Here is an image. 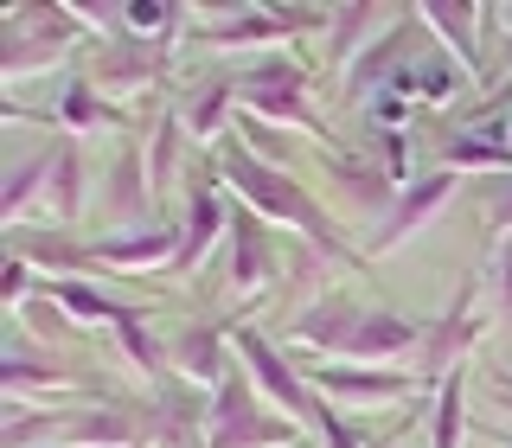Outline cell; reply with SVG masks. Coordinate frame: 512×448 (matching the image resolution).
<instances>
[{"mask_svg":"<svg viewBox=\"0 0 512 448\" xmlns=\"http://www.w3.org/2000/svg\"><path fill=\"white\" fill-rule=\"evenodd\" d=\"M320 13H301V7H276V13H231V20H205L192 26V39L212 45V52H244V45H282L295 32H314Z\"/></svg>","mask_w":512,"mask_h":448,"instance_id":"cell-11","label":"cell"},{"mask_svg":"<svg viewBox=\"0 0 512 448\" xmlns=\"http://www.w3.org/2000/svg\"><path fill=\"white\" fill-rule=\"evenodd\" d=\"M205 448H301V423L282 410L256 404V384L244 365H231L224 384L212 391V416H205Z\"/></svg>","mask_w":512,"mask_h":448,"instance_id":"cell-3","label":"cell"},{"mask_svg":"<svg viewBox=\"0 0 512 448\" xmlns=\"http://www.w3.org/2000/svg\"><path fill=\"white\" fill-rule=\"evenodd\" d=\"M167 45L173 39H109L103 52L90 58V84L116 103V96H135V90H154L167 77Z\"/></svg>","mask_w":512,"mask_h":448,"instance_id":"cell-8","label":"cell"},{"mask_svg":"<svg viewBox=\"0 0 512 448\" xmlns=\"http://www.w3.org/2000/svg\"><path fill=\"white\" fill-rule=\"evenodd\" d=\"M45 160H52V173H45V218L71 224L84 212V148H77V135H58L45 148Z\"/></svg>","mask_w":512,"mask_h":448,"instance_id":"cell-16","label":"cell"},{"mask_svg":"<svg viewBox=\"0 0 512 448\" xmlns=\"http://www.w3.org/2000/svg\"><path fill=\"white\" fill-rule=\"evenodd\" d=\"M314 429H320V442H327V448H365V442H359V436H352V429H346V416L333 410V404H320Z\"/></svg>","mask_w":512,"mask_h":448,"instance_id":"cell-32","label":"cell"},{"mask_svg":"<svg viewBox=\"0 0 512 448\" xmlns=\"http://www.w3.org/2000/svg\"><path fill=\"white\" fill-rule=\"evenodd\" d=\"M52 122L64 128V135H96V128H116V122H122V109L109 103V96L96 90L90 77H77V84L58 96V116H52Z\"/></svg>","mask_w":512,"mask_h":448,"instance_id":"cell-18","label":"cell"},{"mask_svg":"<svg viewBox=\"0 0 512 448\" xmlns=\"http://www.w3.org/2000/svg\"><path fill=\"white\" fill-rule=\"evenodd\" d=\"M493 384H506V391H512V378H506V372H500V378H493Z\"/></svg>","mask_w":512,"mask_h":448,"instance_id":"cell-36","label":"cell"},{"mask_svg":"<svg viewBox=\"0 0 512 448\" xmlns=\"http://www.w3.org/2000/svg\"><path fill=\"white\" fill-rule=\"evenodd\" d=\"M429 429H436V448H461L468 436V378H448L436 384V416H429Z\"/></svg>","mask_w":512,"mask_h":448,"instance_id":"cell-25","label":"cell"},{"mask_svg":"<svg viewBox=\"0 0 512 448\" xmlns=\"http://www.w3.org/2000/svg\"><path fill=\"white\" fill-rule=\"evenodd\" d=\"M276 276H282V263H276V250H269V231L256 224V212H237L231 218V295L250 301Z\"/></svg>","mask_w":512,"mask_h":448,"instance_id":"cell-14","label":"cell"},{"mask_svg":"<svg viewBox=\"0 0 512 448\" xmlns=\"http://www.w3.org/2000/svg\"><path fill=\"white\" fill-rule=\"evenodd\" d=\"M487 282H461V295L448 301V314L423 320V346H416V384H448L461 372V359L474 352V340L493 327L487 314Z\"/></svg>","mask_w":512,"mask_h":448,"instance_id":"cell-5","label":"cell"},{"mask_svg":"<svg viewBox=\"0 0 512 448\" xmlns=\"http://www.w3.org/2000/svg\"><path fill=\"white\" fill-rule=\"evenodd\" d=\"M26 288H32V263H26V256H13V263H7V282H0V301H7V314L26 308Z\"/></svg>","mask_w":512,"mask_h":448,"instance_id":"cell-31","label":"cell"},{"mask_svg":"<svg viewBox=\"0 0 512 448\" xmlns=\"http://www.w3.org/2000/svg\"><path fill=\"white\" fill-rule=\"evenodd\" d=\"M231 346H237V359H244V372H250L256 391H263V397H269V404H276L282 416H295L301 429H314V416H320V404H327V397H320L314 384L301 378L295 365H288V359H282V352L269 346L256 327H244V320L231 327Z\"/></svg>","mask_w":512,"mask_h":448,"instance_id":"cell-7","label":"cell"},{"mask_svg":"<svg viewBox=\"0 0 512 448\" xmlns=\"http://www.w3.org/2000/svg\"><path fill=\"white\" fill-rule=\"evenodd\" d=\"M224 192L212 186V180H192V192H186V231H180V250H173V276H192V269L205 263V250H212V237L224 231Z\"/></svg>","mask_w":512,"mask_h":448,"instance_id":"cell-15","label":"cell"},{"mask_svg":"<svg viewBox=\"0 0 512 448\" xmlns=\"http://www.w3.org/2000/svg\"><path fill=\"white\" fill-rule=\"evenodd\" d=\"M26 352H32L26 327H13V333H7V359H0V384H7V404H26V397H71V391H90V378L64 372V365H32Z\"/></svg>","mask_w":512,"mask_h":448,"instance_id":"cell-13","label":"cell"},{"mask_svg":"<svg viewBox=\"0 0 512 448\" xmlns=\"http://www.w3.org/2000/svg\"><path fill=\"white\" fill-rule=\"evenodd\" d=\"M288 340L320 352V359H352V365H391L423 346V320L391 314V308H359V301H314L288 320Z\"/></svg>","mask_w":512,"mask_h":448,"instance_id":"cell-1","label":"cell"},{"mask_svg":"<svg viewBox=\"0 0 512 448\" xmlns=\"http://www.w3.org/2000/svg\"><path fill=\"white\" fill-rule=\"evenodd\" d=\"M506 32H512V13H506Z\"/></svg>","mask_w":512,"mask_h":448,"instance_id":"cell-38","label":"cell"},{"mask_svg":"<svg viewBox=\"0 0 512 448\" xmlns=\"http://www.w3.org/2000/svg\"><path fill=\"white\" fill-rule=\"evenodd\" d=\"M423 26L442 32L448 52L461 58V71L474 77V84H487V58H480V7H455V0H429L423 7Z\"/></svg>","mask_w":512,"mask_h":448,"instance_id":"cell-17","label":"cell"},{"mask_svg":"<svg viewBox=\"0 0 512 448\" xmlns=\"http://www.w3.org/2000/svg\"><path fill=\"white\" fill-rule=\"evenodd\" d=\"M237 96L250 103L256 122H269V128H301V135H314V141H327V148H333L327 122L308 109V64H295V58H263V64H250V71L237 77Z\"/></svg>","mask_w":512,"mask_h":448,"instance_id":"cell-4","label":"cell"},{"mask_svg":"<svg viewBox=\"0 0 512 448\" xmlns=\"http://www.w3.org/2000/svg\"><path fill=\"white\" fill-rule=\"evenodd\" d=\"M301 378H308L320 397L365 404V410L404 404V397L416 391V372H384V365H301Z\"/></svg>","mask_w":512,"mask_h":448,"instance_id":"cell-10","label":"cell"},{"mask_svg":"<svg viewBox=\"0 0 512 448\" xmlns=\"http://www.w3.org/2000/svg\"><path fill=\"white\" fill-rule=\"evenodd\" d=\"M487 218H493V237H512V173L487 192Z\"/></svg>","mask_w":512,"mask_h":448,"instance_id":"cell-33","label":"cell"},{"mask_svg":"<svg viewBox=\"0 0 512 448\" xmlns=\"http://www.w3.org/2000/svg\"><path fill=\"white\" fill-rule=\"evenodd\" d=\"M90 250H96V269H141V263H160V256L173 263L180 237L160 224V231H141V237H103V244H90Z\"/></svg>","mask_w":512,"mask_h":448,"instance_id":"cell-19","label":"cell"},{"mask_svg":"<svg viewBox=\"0 0 512 448\" xmlns=\"http://www.w3.org/2000/svg\"><path fill=\"white\" fill-rule=\"evenodd\" d=\"M378 448H404V442H378Z\"/></svg>","mask_w":512,"mask_h":448,"instance_id":"cell-37","label":"cell"},{"mask_svg":"<svg viewBox=\"0 0 512 448\" xmlns=\"http://www.w3.org/2000/svg\"><path fill=\"white\" fill-rule=\"evenodd\" d=\"M180 141H186V122H180V109H167V116H160V128H154V141H148V186H154V199H167V186H173Z\"/></svg>","mask_w":512,"mask_h":448,"instance_id":"cell-24","label":"cell"},{"mask_svg":"<svg viewBox=\"0 0 512 448\" xmlns=\"http://www.w3.org/2000/svg\"><path fill=\"white\" fill-rule=\"evenodd\" d=\"M493 391H500V397H506V404H512V391H506V384H493Z\"/></svg>","mask_w":512,"mask_h":448,"instance_id":"cell-35","label":"cell"},{"mask_svg":"<svg viewBox=\"0 0 512 448\" xmlns=\"http://www.w3.org/2000/svg\"><path fill=\"white\" fill-rule=\"evenodd\" d=\"M474 141H487V148H500V154H512V90H500L487 103V116H480V128H468Z\"/></svg>","mask_w":512,"mask_h":448,"instance_id":"cell-28","label":"cell"},{"mask_svg":"<svg viewBox=\"0 0 512 448\" xmlns=\"http://www.w3.org/2000/svg\"><path fill=\"white\" fill-rule=\"evenodd\" d=\"M333 180H340V192H346L352 205H365V212H391V205H397L391 180H378V173L352 167V154H333Z\"/></svg>","mask_w":512,"mask_h":448,"instance_id":"cell-26","label":"cell"},{"mask_svg":"<svg viewBox=\"0 0 512 448\" xmlns=\"http://www.w3.org/2000/svg\"><path fill=\"white\" fill-rule=\"evenodd\" d=\"M45 295L58 301L71 320H84V327H116L128 301H109L103 288H90V282H77V276H58V282H45Z\"/></svg>","mask_w":512,"mask_h":448,"instance_id":"cell-22","label":"cell"},{"mask_svg":"<svg viewBox=\"0 0 512 448\" xmlns=\"http://www.w3.org/2000/svg\"><path fill=\"white\" fill-rule=\"evenodd\" d=\"M26 327L32 333H45V340H64V333H71V327H64V308H58V301L52 295H39V301H26Z\"/></svg>","mask_w":512,"mask_h":448,"instance_id":"cell-30","label":"cell"},{"mask_svg":"<svg viewBox=\"0 0 512 448\" xmlns=\"http://www.w3.org/2000/svg\"><path fill=\"white\" fill-rule=\"evenodd\" d=\"M231 96H237V77H212V84L192 90V103L180 109L186 135H192V141H218L224 122H231Z\"/></svg>","mask_w":512,"mask_h":448,"instance_id":"cell-20","label":"cell"},{"mask_svg":"<svg viewBox=\"0 0 512 448\" xmlns=\"http://www.w3.org/2000/svg\"><path fill=\"white\" fill-rule=\"evenodd\" d=\"M135 448H148V442H135Z\"/></svg>","mask_w":512,"mask_h":448,"instance_id":"cell-39","label":"cell"},{"mask_svg":"<svg viewBox=\"0 0 512 448\" xmlns=\"http://www.w3.org/2000/svg\"><path fill=\"white\" fill-rule=\"evenodd\" d=\"M218 173H224V186H231V192H244V205H250V212L295 224V231L308 237V250L333 256V263H365V250H352L346 237L333 231L327 205H320V199H314V192L301 186V180H288L282 167L256 160V154L244 148V141H224V160H218Z\"/></svg>","mask_w":512,"mask_h":448,"instance_id":"cell-2","label":"cell"},{"mask_svg":"<svg viewBox=\"0 0 512 448\" xmlns=\"http://www.w3.org/2000/svg\"><path fill=\"white\" fill-rule=\"evenodd\" d=\"M45 173H52V160H45V154H32V160H20V167H13L7 192H0V218H7V231H13V224L26 218L32 192H45Z\"/></svg>","mask_w":512,"mask_h":448,"instance_id":"cell-27","label":"cell"},{"mask_svg":"<svg viewBox=\"0 0 512 448\" xmlns=\"http://www.w3.org/2000/svg\"><path fill=\"white\" fill-rule=\"evenodd\" d=\"M480 436H487V442H500V448H512V423H487Z\"/></svg>","mask_w":512,"mask_h":448,"instance_id":"cell-34","label":"cell"},{"mask_svg":"<svg viewBox=\"0 0 512 448\" xmlns=\"http://www.w3.org/2000/svg\"><path fill=\"white\" fill-rule=\"evenodd\" d=\"M231 327H237V320H192L180 340L167 346L173 378L192 384V391H218L224 372H231V359H224V346H231Z\"/></svg>","mask_w":512,"mask_h":448,"instance_id":"cell-12","label":"cell"},{"mask_svg":"<svg viewBox=\"0 0 512 448\" xmlns=\"http://www.w3.org/2000/svg\"><path fill=\"white\" fill-rule=\"evenodd\" d=\"M84 20L77 13H58V7H13L7 26H0V77L7 84H26L32 71H45V64H58L64 45L84 39Z\"/></svg>","mask_w":512,"mask_h":448,"instance_id":"cell-6","label":"cell"},{"mask_svg":"<svg viewBox=\"0 0 512 448\" xmlns=\"http://www.w3.org/2000/svg\"><path fill=\"white\" fill-rule=\"evenodd\" d=\"M487 276H493V314H512V237H493Z\"/></svg>","mask_w":512,"mask_h":448,"instance_id":"cell-29","label":"cell"},{"mask_svg":"<svg viewBox=\"0 0 512 448\" xmlns=\"http://www.w3.org/2000/svg\"><path fill=\"white\" fill-rule=\"evenodd\" d=\"M116 340H122V352H128V365H135L141 378L154 384H167V372H173V359H167V346L148 333V320H141V308H122V320H116Z\"/></svg>","mask_w":512,"mask_h":448,"instance_id":"cell-21","label":"cell"},{"mask_svg":"<svg viewBox=\"0 0 512 448\" xmlns=\"http://www.w3.org/2000/svg\"><path fill=\"white\" fill-rule=\"evenodd\" d=\"M455 186H461V173H448V167H442V173H423V180H410L404 192H397V205L378 218V231L365 237V263H378V256L397 250L410 231H423V224L436 218L448 199H455Z\"/></svg>","mask_w":512,"mask_h":448,"instance_id":"cell-9","label":"cell"},{"mask_svg":"<svg viewBox=\"0 0 512 448\" xmlns=\"http://www.w3.org/2000/svg\"><path fill=\"white\" fill-rule=\"evenodd\" d=\"M372 26H378V7H333L327 13V64H352L365 52V39H372Z\"/></svg>","mask_w":512,"mask_h":448,"instance_id":"cell-23","label":"cell"}]
</instances>
